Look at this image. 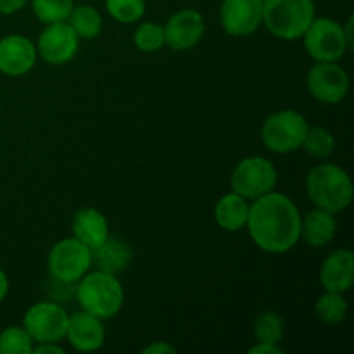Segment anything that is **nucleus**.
Returning <instances> with one entry per match:
<instances>
[{
  "label": "nucleus",
  "instance_id": "1",
  "mask_svg": "<svg viewBox=\"0 0 354 354\" xmlns=\"http://www.w3.org/2000/svg\"><path fill=\"white\" fill-rule=\"evenodd\" d=\"M245 227L259 249L282 254L299 242L301 214L289 197L272 190L249 204Z\"/></svg>",
  "mask_w": 354,
  "mask_h": 354
},
{
  "label": "nucleus",
  "instance_id": "2",
  "mask_svg": "<svg viewBox=\"0 0 354 354\" xmlns=\"http://www.w3.org/2000/svg\"><path fill=\"white\" fill-rule=\"evenodd\" d=\"M80 308L100 320L114 318L124 303V290L116 275L106 272L86 273L75 289Z\"/></svg>",
  "mask_w": 354,
  "mask_h": 354
},
{
  "label": "nucleus",
  "instance_id": "3",
  "mask_svg": "<svg viewBox=\"0 0 354 354\" xmlns=\"http://www.w3.org/2000/svg\"><path fill=\"white\" fill-rule=\"evenodd\" d=\"M306 192L315 207L335 214L351 204L354 189L346 169L337 165L324 162L308 173Z\"/></svg>",
  "mask_w": 354,
  "mask_h": 354
},
{
  "label": "nucleus",
  "instance_id": "4",
  "mask_svg": "<svg viewBox=\"0 0 354 354\" xmlns=\"http://www.w3.org/2000/svg\"><path fill=\"white\" fill-rule=\"evenodd\" d=\"M313 19V0H263V24L280 40L301 38Z\"/></svg>",
  "mask_w": 354,
  "mask_h": 354
},
{
  "label": "nucleus",
  "instance_id": "5",
  "mask_svg": "<svg viewBox=\"0 0 354 354\" xmlns=\"http://www.w3.org/2000/svg\"><path fill=\"white\" fill-rule=\"evenodd\" d=\"M308 128L310 124H308L306 118L297 111H279L266 118V121L263 123V144L275 154H289V152L301 149Z\"/></svg>",
  "mask_w": 354,
  "mask_h": 354
},
{
  "label": "nucleus",
  "instance_id": "6",
  "mask_svg": "<svg viewBox=\"0 0 354 354\" xmlns=\"http://www.w3.org/2000/svg\"><path fill=\"white\" fill-rule=\"evenodd\" d=\"M90 266H92V249L75 237L62 239L48 252V273L52 279L61 282L76 283L88 273Z\"/></svg>",
  "mask_w": 354,
  "mask_h": 354
},
{
  "label": "nucleus",
  "instance_id": "7",
  "mask_svg": "<svg viewBox=\"0 0 354 354\" xmlns=\"http://www.w3.org/2000/svg\"><path fill=\"white\" fill-rule=\"evenodd\" d=\"M303 38L308 55L317 62H337L348 50L344 30L330 17H315Z\"/></svg>",
  "mask_w": 354,
  "mask_h": 354
},
{
  "label": "nucleus",
  "instance_id": "8",
  "mask_svg": "<svg viewBox=\"0 0 354 354\" xmlns=\"http://www.w3.org/2000/svg\"><path fill=\"white\" fill-rule=\"evenodd\" d=\"M230 183L235 194L248 201H254L275 189L277 169L266 158L251 156L235 166Z\"/></svg>",
  "mask_w": 354,
  "mask_h": 354
},
{
  "label": "nucleus",
  "instance_id": "9",
  "mask_svg": "<svg viewBox=\"0 0 354 354\" xmlns=\"http://www.w3.org/2000/svg\"><path fill=\"white\" fill-rule=\"evenodd\" d=\"M69 315L64 304L54 301H41L28 308L23 318L24 330L33 342H61L68 330Z\"/></svg>",
  "mask_w": 354,
  "mask_h": 354
},
{
  "label": "nucleus",
  "instance_id": "10",
  "mask_svg": "<svg viewBox=\"0 0 354 354\" xmlns=\"http://www.w3.org/2000/svg\"><path fill=\"white\" fill-rule=\"evenodd\" d=\"M308 92L324 104H337L348 95L349 76L337 62H317L308 71Z\"/></svg>",
  "mask_w": 354,
  "mask_h": 354
},
{
  "label": "nucleus",
  "instance_id": "11",
  "mask_svg": "<svg viewBox=\"0 0 354 354\" xmlns=\"http://www.w3.org/2000/svg\"><path fill=\"white\" fill-rule=\"evenodd\" d=\"M80 38L73 31L68 21L45 24L44 31L38 37L37 52L47 64H68L78 54Z\"/></svg>",
  "mask_w": 354,
  "mask_h": 354
},
{
  "label": "nucleus",
  "instance_id": "12",
  "mask_svg": "<svg viewBox=\"0 0 354 354\" xmlns=\"http://www.w3.org/2000/svg\"><path fill=\"white\" fill-rule=\"evenodd\" d=\"M220 21L232 37H249L263 24V0H223Z\"/></svg>",
  "mask_w": 354,
  "mask_h": 354
},
{
  "label": "nucleus",
  "instance_id": "13",
  "mask_svg": "<svg viewBox=\"0 0 354 354\" xmlns=\"http://www.w3.org/2000/svg\"><path fill=\"white\" fill-rule=\"evenodd\" d=\"M165 45L171 50H189L203 40L204 17L196 9H182L173 14L165 24Z\"/></svg>",
  "mask_w": 354,
  "mask_h": 354
},
{
  "label": "nucleus",
  "instance_id": "14",
  "mask_svg": "<svg viewBox=\"0 0 354 354\" xmlns=\"http://www.w3.org/2000/svg\"><path fill=\"white\" fill-rule=\"evenodd\" d=\"M37 62V47L23 35H9L0 40V73L7 76H23Z\"/></svg>",
  "mask_w": 354,
  "mask_h": 354
},
{
  "label": "nucleus",
  "instance_id": "15",
  "mask_svg": "<svg viewBox=\"0 0 354 354\" xmlns=\"http://www.w3.org/2000/svg\"><path fill=\"white\" fill-rule=\"evenodd\" d=\"M66 339L76 351H97V349L102 348L104 341H106L102 320L83 310L69 315Z\"/></svg>",
  "mask_w": 354,
  "mask_h": 354
},
{
  "label": "nucleus",
  "instance_id": "16",
  "mask_svg": "<svg viewBox=\"0 0 354 354\" xmlns=\"http://www.w3.org/2000/svg\"><path fill=\"white\" fill-rule=\"evenodd\" d=\"M320 283L328 292L344 294L354 283V254L349 249H337L327 256L320 268Z\"/></svg>",
  "mask_w": 354,
  "mask_h": 354
},
{
  "label": "nucleus",
  "instance_id": "17",
  "mask_svg": "<svg viewBox=\"0 0 354 354\" xmlns=\"http://www.w3.org/2000/svg\"><path fill=\"white\" fill-rule=\"evenodd\" d=\"M337 234V220L334 213L315 207L301 216V237L311 248H325Z\"/></svg>",
  "mask_w": 354,
  "mask_h": 354
},
{
  "label": "nucleus",
  "instance_id": "18",
  "mask_svg": "<svg viewBox=\"0 0 354 354\" xmlns=\"http://www.w3.org/2000/svg\"><path fill=\"white\" fill-rule=\"evenodd\" d=\"M73 237L78 239L86 248L93 249L102 244L109 235V223L106 216L95 207H83L76 211L71 223Z\"/></svg>",
  "mask_w": 354,
  "mask_h": 354
},
{
  "label": "nucleus",
  "instance_id": "19",
  "mask_svg": "<svg viewBox=\"0 0 354 354\" xmlns=\"http://www.w3.org/2000/svg\"><path fill=\"white\" fill-rule=\"evenodd\" d=\"M131 258L133 252L130 245L123 239L111 237V235H107L102 244L92 249V265H95L100 272L113 273V275L123 272L130 265Z\"/></svg>",
  "mask_w": 354,
  "mask_h": 354
},
{
  "label": "nucleus",
  "instance_id": "20",
  "mask_svg": "<svg viewBox=\"0 0 354 354\" xmlns=\"http://www.w3.org/2000/svg\"><path fill=\"white\" fill-rule=\"evenodd\" d=\"M249 216V203L239 194L232 192L221 197L214 206V220L223 230L239 232L245 227Z\"/></svg>",
  "mask_w": 354,
  "mask_h": 354
},
{
  "label": "nucleus",
  "instance_id": "21",
  "mask_svg": "<svg viewBox=\"0 0 354 354\" xmlns=\"http://www.w3.org/2000/svg\"><path fill=\"white\" fill-rule=\"evenodd\" d=\"M68 24L73 28L78 38L93 40L102 33L104 21L99 10L92 6H78L73 7L71 14L68 17Z\"/></svg>",
  "mask_w": 354,
  "mask_h": 354
},
{
  "label": "nucleus",
  "instance_id": "22",
  "mask_svg": "<svg viewBox=\"0 0 354 354\" xmlns=\"http://www.w3.org/2000/svg\"><path fill=\"white\" fill-rule=\"evenodd\" d=\"M315 313L325 325H339L348 317V303L342 294L325 290L315 303Z\"/></svg>",
  "mask_w": 354,
  "mask_h": 354
},
{
  "label": "nucleus",
  "instance_id": "23",
  "mask_svg": "<svg viewBox=\"0 0 354 354\" xmlns=\"http://www.w3.org/2000/svg\"><path fill=\"white\" fill-rule=\"evenodd\" d=\"M256 342H268V344H280L286 334V320L277 311H263L254 320Z\"/></svg>",
  "mask_w": 354,
  "mask_h": 354
},
{
  "label": "nucleus",
  "instance_id": "24",
  "mask_svg": "<svg viewBox=\"0 0 354 354\" xmlns=\"http://www.w3.org/2000/svg\"><path fill=\"white\" fill-rule=\"evenodd\" d=\"M301 147L315 159H327L335 149V138L325 127H310Z\"/></svg>",
  "mask_w": 354,
  "mask_h": 354
},
{
  "label": "nucleus",
  "instance_id": "25",
  "mask_svg": "<svg viewBox=\"0 0 354 354\" xmlns=\"http://www.w3.org/2000/svg\"><path fill=\"white\" fill-rule=\"evenodd\" d=\"M73 7H75L73 0H31L33 14L44 24L68 21Z\"/></svg>",
  "mask_w": 354,
  "mask_h": 354
},
{
  "label": "nucleus",
  "instance_id": "26",
  "mask_svg": "<svg viewBox=\"0 0 354 354\" xmlns=\"http://www.w3.org/2000/svg\"><path fill=\"white\" fill-rule=\"evenodd\" d=\"M135 47L145 54H154L165 47V28L158 23H142L133 35Z\"/></svg>",
  "mask_w": 354,
  "mask_h": 354
},
{
  "label": "nucleus",
  "instance_id": "27",
  "mask_svg": "<svg viewBox=\"0 0 354 354\" xmlns=\"http://www.w3.org/2000/svg\"><path fill=\"white\" fill-rule=\"evenodd\" d=\"M33 346L24 327H7L0 332V354H31Z\"/></svg>",
  "mask_w": 354,
  "mask_h": 354
},
{
  "label": "nucleus",
  "instance_id": "28",
  "mask_svg": "<svg viewBox=\"0 0 354 354\" xmlns=\"http://www.w3.org/2000/svg\"><path fill=\"white\" fill-rule=\"evenodd\" d=\"M106 9L118 23H137L145 14V0H106Z\"/></svg>",
  "mask_w": 354,
  "mask_h": 354
},
{
  "label": "nucleus",
  "instance_id": "29",
  "mask_svg": "<svg viewBox=\"0 0 354 354\" xmlns=\"http://www.w3.org/2000/svg\"><path fill=\"white\" fill-rule=\"evenodd\" d=\"M26 2L28 0H0V14L9 16V14L17 12L26 6Z\"/></svg>",
  "mask_w": 354,
  "mask_h": 354
},
{
  "label": "nucleus",
  "instance_id": "30",
  "mask_svg": "<svg viewBox=\"0 0 354 354\" xmlns=\"http://www.w3.org/2000/svg\"><path fill=\"white\" fill-rule=\"evenodd\" d=\"M249 354H282V348H279V344H268V342H256V346H252L248 351Z\"/></svg>",
  "mask_w": 354,
  "mask_h": 354
},
{
  "label": "nucleus",
  "instance_id": "31",
  "mask_svg": "<svg viewBox=\"0 0 354 354\" xmlns=\"http://www.w3.org/2000/svg\"><path fill=\"white\" fill-rule=\"evenodd\" d=\"M144 354H161V353H176L175 346H169L166 342H154V344L147 346V348L142 349Z\"/></svg>",
  "mask_w": 354,
  "mask_h": 354
},
{
  "label": "nucleus",
  "instance_id": "32",
  "mask_svg": "<svg viewBox=\"0 0 354 354\" xmlns=\"http://www.w3.org/2000/svg\"><path fill=\"white\" fill-rule=\"evenodd\" d=\"M33 353L41 354V353H57L62 354L64 349L61 346H57V342H38L37 346H33Z\"/></svg>",
  "mask_w": 354,
  "mask_h": 354
},
{
  "label": "nucleus",
  "instance_id": "33",
  "mask_svg": "<svg viewBox=\"0 0 354 354\" xmlns=\"http://www.w3.org/2000/svg\"><path fill=\"white\" fill-rule=\"evenodd\" d=\"M353 24H354V16H349L348 21H346V26H342L344 30L346 41H348V48H354V37H353Z\"/></svg>",
  "mask_w": 354,
  "mask_h": 354
},
{
  "label": "nucleus",
  "instance_id": "34",
  "mask_svg": "<svg viewBox=\"0 0 354 354\" xmlns=\"http://www.w3.org/2000/svg\"><path fill=\"white\" fill-rule=\"evenodd\" d=\"M7 294H9V279H7L6 272L0 268V303L6 299Z\"/></svg>",
  "mask_w": 354,
  "mask_h": 354
}]
</instances>
